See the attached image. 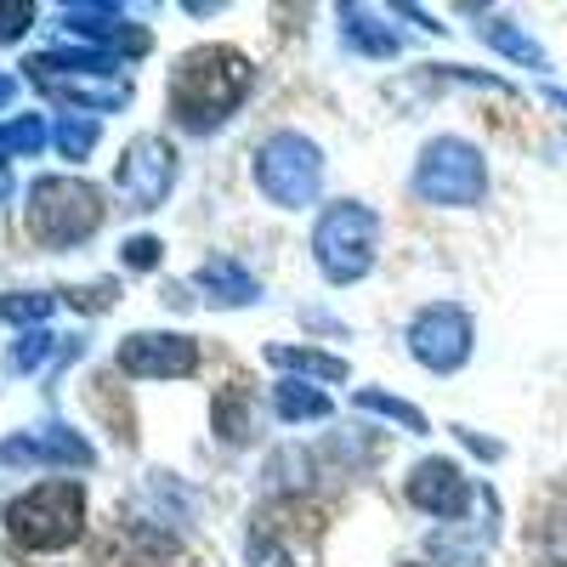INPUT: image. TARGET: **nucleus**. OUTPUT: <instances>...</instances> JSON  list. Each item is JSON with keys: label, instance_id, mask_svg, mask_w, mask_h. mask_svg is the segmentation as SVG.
Here are the masks:
<instances>
[{"label": "nucleus", "instance_id": "1", "mask_svg": "<svg viewBox=\"0 0 567 567\" xmlns=\"http://www.w3.org/2000/svg\"><path fill=\"white\" fill-rule=\"evenodd\" d=\"M250 91V58L233 45H194L176 58L171 74V114L187 131H216Z\"/></svg>", "mask_w": 567, "mask_h": 567}, {"label": "nucleus", "instance_id": "2", "mask_svg": "<svg viewBox=\"0 0 567 567\" xmlns=\"http://www.w3.org/2000/svg\"><path fill=\"white\" fill-rule=\"evenodd\" d=\"M103 227V194L80 176H40L29 187V233L52 250H74Z\"/></svg>", "mask_w": 567, "mask_h": 567}, {"label": "nucleus", "instance_id": "3", "mask_svg": "<svg viewBox=\"0 0 567 567\" xmlns=\"http://www.w3.org/2000/svg\"><path fill=\"white\" fill-rule=\"evenodd\" d=\"M7 534L23 550H69L85 534V488L80 483H40L7 505Z\"/></svg>", "mask_w": 567, "mask_h": 567}, {"label": "nucleus", "instance_id": "4", "mask_svg": "<svg viewBox=\"0 0 567 567\" xmlns=\"http://www.w3.org/2000/svg\"><path fill=\"white\" fill-rule=\"evenodd\" d=\"M374 245H381V216L358 199H341L329 205L312 227V256H318V272L329 284H358L369 278L374 267Z\"/></svg>", "mask_w": 567, "mask_h": 567}, {"label": "nucleus", "instance_id": "5", "mask_svg": "<svg viewBox=\"0 0 567 567\" xmlns=\"http://www.w3.org/2000/svg\"><path fill=\"white\" fill-rule=\"evenodd\" d=\"M256 187L284 205V210H301L318 199V187H323V154H318V142L301 136V131H272L261 142V154H256Z\"/></svg>", "mask_w": 567, "mask_h": 567}, {"label": "nucleus", "instance_id": "6", "mask_svg": "<svg viewBox=\"0 0 567 567\" xmlns=\"http://www.w3.org/2000/svg\"><path fill=\"white\" fill-rule=\"evenodd\" d=\"M414 194L425 205H449V210H465L488 194V165L483 154L460 136H437L420 148V165H414Z\"/></svg>", "mask_w": 567, "mask_h": 567}, {"label": "nucleus", "instance_id": "7", "mask_svg": "<svg viewBox=\"0 0 567 567\" xmlns=\"http://www.w3.org/2000/svg\"><path fill=\"white\" fill-rule=\"evenodd\" d=\"M471 312L454 307V301H437V307H420L414 323H409V358L432 374H454L465 358H471Z\"/></svg>", "mask_w": 567, "mask_h": 567}, {"label": "nucleus", "instance_id": "8", "mask_svg": "<svg viewBox=\"0 0 567 567\" xmlns=\"http://www.w3.org/2000/svg\"><path fill=\"white\" fill-rule=\"evenodd\" d=\"M176 182V148L165 136H131L125 154H120V171H114V187L131 210H154Z\"/></svg>", "mask_w": 567, "mask_h": 567}, {"label": "nucleus", "instance_id": "9", "mask_svg": "<svg viewBox=\"0 0 567 567\" xmlns=\"http://www.w3.org/2000/svg\"><path fill=\"white\" fill-rule=\"evenodd\" d=\"M120 369L131 381H182V374L199 369V341L194 336H154V329H136L120 341Z\"/></svg>", "mask_w": 567, "mask_h": 567}, {"label": "nucleus", "instance_id": "10", "mask_svg": "<svg viewBox=\"0 0 567 567\" xmlns=\"http://www.w3.org/2000/svg\"><path fill=\"white\" fill-rule=\"evenodd\" d=\"M91 460H97L91 443L80 432H69V425H34V432L0 443V465H74V471H85Z\"/></svg>", "mask_w": 567, "mask_h": 567}, {"label": "nucleus", "instance_id": "11", "mask_svg": "<svg viewBox=\"0 0 567 567\" xmlns=\"http://www.w3.org/2000/svg\"><path fill=\"white\" fill-rule=\"evenodd\" d=\"M403 494H409L420 511H432V516H465V511H471V483L460 477V465L443 460V454L420 460V465L409 471Z\"/></svg>", "mask_w": 567, "mask_h": 567}, {"label": "nucleus", "instance_id": "12", "mask_svg": "<svg viewBox=\"0 0 567 567\" xmlns=\"http://www.w3.org/2000/svg\"><path fill=\"white\" fill-rule=\"evenodd\" d=\"M63 29L80 34V40H97V45H131V52H142V45H148V34H142L136 23H125L120 7H91V0H74V7H63Z\"/></svg>", "mask_w": 567, "mask_h": 567}, {"label": "nucleus", "instance_id": "13", "mask_svg": "<svg viewBox=\"0 0 567 567\" xmlns=\"http://www.w3.org/2000/svg\"><path fill=\"white\" fill-rule=\"evenodd\" d=\"M210 425H216V437H221L227 449L256 443V398H250L245 381H233V386H221V392L210 398Z\"/></svg>", "mask_w": 567, "mask_h": 567}, {"label": "nucleus", "instance_id": "14", "mask_svg": "<svg viewBox=\"0 0 567 567\" xmlns=\"http://www.w3.org/2000/svg\"><path fill=\"white\" fill-rule=\"evenodd\" d=\"M194 284L210 296V301H221V307H250L256 296H261V284L233 261V256H210L199 272H194Z\"/></svg>", "mask_w": 567, "mask_h": 567}, {"label": "nucleus", "instance_id": "15", "mask_svg": "<svg viewBox=\"0 0 567 567\" xmlns=\"http://www.w3.org/2000/svg\"><path fill=\"white\" fill-rule=\"evenodd\" d=\"M341 40L363 58H398V34L374 18L369 7H341Z\"/></svg>", "mask_w": 567, "mask_h": 567}, {"label": "nucleus", "instance_id": "16", "mask_svg": "<svg viewBox=\"0 0 567 567\" xmlns=\"http://www.w3.org/2000/svg\"><path fill=\"white\" fill-rule=\"evenodd\" d=\"M483 40L494 45V52H505L511 63H528V69H550V58H545V45H539L534 34H523V29H516V23H505V18L483 23Z\"/></svg>", "mask_w": 567, "mask_h": 567}, {"label": "nucleus", "instance_id": "17", "mask_svg": "<svg viewBox=\"0 0 567 567\" xmlns=\"http://www.w3.org/2000/svg\"><path fill=\"white\" fill-rule=\"evenodd\" d=\"M267 358L278 369L312 374V381H347V358H329V352H312V347H267Z\"/></svg>", "mask_w": 567, "mask_h": 567}, {"label": "nucleus", "instance_id": "18", "mask_svg": "<svg viewBox=\"0 0 567 567\" xmlns=\"http://www.w3.org/2000/svg\"><path fill=\"white\" fill-rule=\"evenodd\" d=\"M272 409H278V420H329V398L301 386V381L272 386Z\"/></svg>", "mask_w": 567, "mask_h": 567}, {"label": "nucleus", "instance_id": "19", "mask_svg": "<svg viewBox=\"0 0 567 567\" xmlns=\"http://www.w3.org/2000/svg\"><path fill=\"white\" fill-rule=\"evenodd\" d=\"M40 142H45V125H40V114H23V120H12V125H0V159H12V154H40ZM0 194H7V176H0Z\"/></svg>", "mask_w": 567, "mask_h": 567}, {"label": "nucleus", "instance_id": "20", "mask_svg": "<svg viewBox=\"0 0 567 567\" xmlns=\"http://www.w3.org/2000/svg\"><path fill=\"white\" fill-rule=\"evenodd\" d=\"M358 409H369V414H381V420H398L403 432H432V425H425V414L414 409V403H403V398H386V392H358Z\"/></svg>", "mask_w": 567, "mask_h": 567}, {"label": "nucleus", "instance_id": "21", "mask_svg": "<svg viewBox=\"0 0 567 567\" xmlns=\"http://www.w3.org/2000/svg\"><path fill=\"white\" fill-rule=\"evenodd\" d=\"M58 296H45V290H29V296H0V318L7 323H40V318H52Z\"/></svg>", "mask_w": 567, "mask_h": 567}, {"label": "nucleus", "instance_id": "22", "mask_svg": "<svg viewBox=\"0 0 567 567\" xmlns=\"http://www.w3.org/2000/svg\"><path fill=\"white\" fill-rule=\"evenodd\" d=\"M52 136H58V154H63V159H85L91 148H97V125L80 120V114H69Z\"/></svg>", "mask_w": 567, "mask_h": 567}, {"label": "nucleus", "instance_id": "23", "mask_svg": "<svg viewBox=\"0 0 567 567\" xmlns=\"http://www.w3.org/2000/svg\"><path fill=\"white\" fill-rule=\"evenodd\" d=\"M34 29V7L29 0H0V45H12Z\"/></svg>", "mask_w": 567, "mask_h": 567}, {"label": "nucleus", "instance_id": "24", "mask_svg": "<svg viewBox=\"0 0 567 567\" xmlns=\"http://www.w3.org/2000/svg\"><path fill=\"white\" fill-rule=\"evenodd\" d=\"M45 352H52V336H40V329H29V336H18V347L7 352V369L18 374V369H34Z\"/></svg>", "mask_w": 567, "mask_h": 567}, {"label": "nucleus", "instance_id": "25", "mask_svg": "<svg viewBox=\"0 0 567 567\" xmlns=\"http://www.w3.org/2000/svg\"><path fill=\"white\" fill-rule=\"evenodd\" d=\"M159 256H165V245H159V239H148V233H136V239H125V267H136V272L159 267Z\"/></svg>", "mask_w": 567, "mask_h": 567}, {"label": "nucleus", "instance_id": "26", "mask_svg": "<svg viewBox=\"0 0 567 567\" xmlns=\"http://www.w3.org/2000/svg\"><path fill=\"white\" fill-rule=\"evenodd\" d=\"M69 301H74V307H85V312H97V307L120 301V284H91V290H69Z\"/></svg>", "mask_w": 567, "mask_h": 567}, {"label": "nucleus", "instance_id": "27", "mask_svg": "<svg viewBox=\"0 0 567 567\" xmlns=\"http://www.w3.org/2000/svg\"><path fill=\"white\" fill-rule=\"evenodd\" d=\"M18 97V74H0V109H7Z\"/></svg>", "mask_w": 567, "mask_h": 567}, {"label": "nucleus", "instance_id": "28", "mask_svg": "<svg viewBox=\"0 0 567 567\" xmlns=\"http://www.w3.org/2000/svg\"><path fill=\"white\" fill-rule=\"evenodd\" d=\"M550 103H556V109H567V91H550Z\"/></svg>", "mask_w": 567, "mask_h": 567}, {"label": "nucleus", "instance_id": "29", "mask_svg": "<svg viewBox=\"0 0 567 567\" xmlns=\"http://www.w3.org/2000/svg\"><path fill=\"white\" fill-rule=\"evenodd\" d=\"M539 567H567V561H539Z\"/></svg>", "mask_w": 567, "mask_h": 567}, {"label": "nucleus", "instance_id": "30", "mask_svg": "<svg viewBox=\"0 0 567 567\" xmlns=\"http://www.w3.org/2000/svg\"><path fill=\"white\" fill-rule=\"evenodd\" d=\"M409 567H420V561H409Z\"/></svg>", "mask_w": 567, "mask_h": 567}]
</instances>
